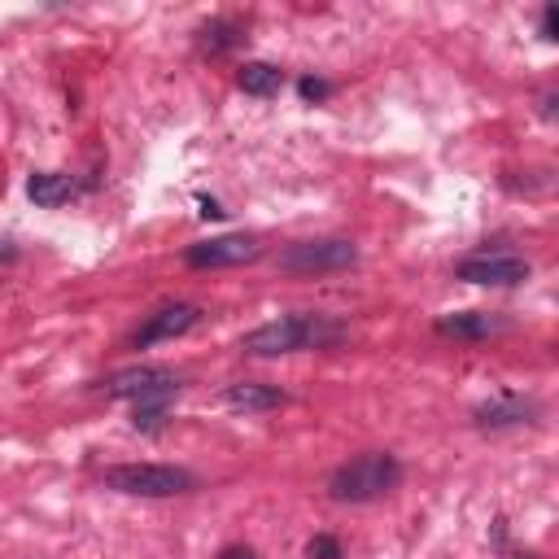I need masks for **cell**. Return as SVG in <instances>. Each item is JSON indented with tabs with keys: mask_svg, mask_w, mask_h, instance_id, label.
Here are the masks:
<instances>
[{
	"mask_svg": "<svg viewBox=\"0 0 559 559\" xmlns=\"http://www.w3.org/2000/svg\"><path fill=\"white\" fill-rule=\"evenodd\" d=\"M341 337H346V324H337L328 315H284L249 332L241 350L254 354V359H280V354H297V350H328Z\"/></svg>",
	"mask_w": 559,
	"mask_h": 559,
	"instance_id": "1",
	"label": "cell"
},
{
	"mask_svg": "<svg viewBox=\"0 0 559 559\" xmlns=\"http://www.w3.org/2000/svg\"><path fill=\"white\" fill-rule=\"evenodd\" d=\"M402 485V463L385 450H372V455H359L350 463H341L328 481V494L337 503H376V498L394 494Z\"/></svg>",
	"mask_w": 559,
	"mask_h": 559,
	"instance_id": "2",
	"label": "cell"
},
{
	"mask_svg": "<svg viewBox=\"0 0 559 559\" xmlns=\"http://www.w3.org/2000/svg\"><path fill=\"white\" fill-rule=\"evenodd\" d=\"M105 490L132 498H175L193 490V477L171 463H118V468H105Z\"/></svg>",
	"mask_w": 559,
	"mask_h": 559,
	"instance_id": "3",
	"label": "cell"
},
{
	"mask_svg": "<svg viewBox=\"0 0 559 559\" xmlns=\"http://www.w3.org/2000/svg\"><path fill=\"white\" fill-rule=\"evenodd\" d=\"M359 263V245L328 236V241H297L289 249H280L276 267L284 276H328V271H350Z\"/></svg>",
	"mask_w": 559,
	"mask_h": 559,
	"instance_id": "4",
	"label": "cell"
},
{
	"mask_svg": "<svg viewBox=\"0 0 559 559\" xmlns=\"http://www.w3.org/2000/svg\"><path fill=\"white\" fill-rule=\"evenodd\" d=\"M180 389V380L175 372H166V367H127V372H114L105 380V394L110 398H127V402H171V394Z\"/></svg>",
	"mask_w": 559,
	"mask_h": 559,
	"instance_id": "5",
	"label": "cell"
},
{
	"mask_svg": "<svg viewBox=\"0 0 559 559\" xmlns=\"http://www.w3.org/2000/svg\"><path fill=\"white\" fill-rule=\"evenodd\" d=\"M459 280L468 284H490V289H511V284H525L529 280V263L520 254H472L463 258V263L455 267Z\"/></svg>",
	"mask_w": 559,
	"mask_h": 559,
	"instance_id": "6",
	"label": "cell"
},
{
	"mask_svg": "<svg viewBox=\"0 0 559 559\" xmlns=\"http://www.w3.org/2000/svg\"><path fill=\"white\" fill-rule=\"evenodd\" d=\"M263 254V245L254 236H214V241H197L184 249V263L197 271H214V267H241L254 263Z\"/></svg>",
	"mask_w": 559,
	"mask_h": 559,
	"instance_id": "7",
	"label": "cell"
},
{
	"mask_svg": "<svg viewBox=\"0 0 559 559\" xmlns=\"http://www.w3.org/2000/svg\"><path fill=\"white\" fill-rule=\"evenodd\" d=\"M533 420H538V402L520 398V394L490 398L472 411V424L477 428H516V424H533Z\"/></svg>",
	"mask_w": 559,
	"mask_h": 559,
	"instance_id": "8",
	"label": "cell"
},
{
	"mask_svg": "<svg viewBox=\"0 0 559 559\" xmlns=\"http://www.w3.org/2000/svg\"><path fill=\"white\" fill-rule=\"evenodd\" d=\"M197 319H201V311H197L193 302L166 306V311H158L145 328L136 332V346H158V341H175V337H184L188 328H197Z\"/></svg>",
	"mask_w": 559,
	"mask_h": 559,
	"instance_id": "9",
	"label": "cell"
},
{
	"mask_svg": "<svg viewBox=\"0 0 559 559\" xmlns=\"http://www.w3.org/2000/svg\"><path fill=\"white\" fill-rule=\"evenodd\" d=\"M507 328V319L485 315V311H459L437 319V337H455V341H490Z\"/></svg>",
	"mask_w": 559,
	"mask_h": 559,
	"instance_id": "10",
	"label": "cell"
},
{
	"mask_svg": "<svg viewBox=\"0 0 559 559\" xmlns=\"http://www.w3.org/2000/svg\"><path fill=\"white\" fill-rule=\"evenodd\" d=\"M232 411H276L284 407V389L276 385H258V380H241V385H232L228 394H223Z\"/></svg>",
	"mask_w": 559,
	"mask_h": 559,
	"instance_id": "11",
	"label": "cell"
},
{
	"mask_svg": "<svg viewBox=\"0 0 559 559\" xmlns=\"http://www.w3.org/2000/svg\"><path fill=\"white\" fill-rule=\"evenodd\" d=\"M75 193H79V184L62 171H40V175H31V184H27V197L35 206H62V201H70Z\"/></svg>",
	"mask_w": 559,
	"mask_h": 559,
	"instance_id": "12",
	"label": "cell"
},
{
	"mask_svg": "<svg viewBox=\"0 0 559 559\" xmlns=\"http://www.w3.org/2000/svg\"><path fill=\"white\" fill-rule=\"evenodd\" d=\"M236 83H241V92H249V97H276L284 75L271 62H245L241 75H236Z\"/></svg>",
	"mask_w": 559,
	"mask_h": 559,
	"instance_id": "13",
	"label": "cell"
},
{
	"mask_svg": "<svg viewBox=\"0 0 559 559\" xmlns=\"http://www.w3.org/2000/svg\"><path fill=\"white\" fill-rule=\"evenodd\" d=\"M132 424L140 428V433H158V428L166 424V402H162V398H153V402H136Z\"/></svg>",
	"mask_w": 559,
	"mask_h": 559,
	"instance_id": "14",
	"label": "cell"
},
{
	"mask_svg": "<svg viewBox=\"0 0 559 559\" xmlns=\"http://www.w3.org/2000/svg\"><path fill=\"white\" fill-rule=\"evenodd\" d=\"M236 40H241V35H236V27H232V22H214V27H206V49H210V53H223V49H232Z\"/></svg>",
	"mask_w": 559,
	"mask_h": 559,
	"instance_id": "15",
	"label": "cell"
},
{
	"mask_svg": "<svg viewBox=\"0 0 559 559\" xmlns=\"http://www.w3.org/2000/svg\"><path fill=\"white\" fill-rule=\"evenodd\" d=\"M306 559H346V555H341V542H337V538L319 533V538L306 542Z\"/></svg>",
	"mask_w": 559,
	"mask_h": 559,
	"instance_id": "16",
	"label": "cell"
},
{
	"mask_svg": "<svg viewBox=\"0 0 559 559\" xmlns=\"http://www.w3.org/2000/svg\"><path fill=\"white\" fill-rule=\"evenodd\" d=\"M297 92H302L306 101H324L332 92V83L328 79H302V83H297Z\"/></svg>",
	"mask_w": 559,
	"mask_h": 559,
	"instance_id": "17",
	"label": "cell"
},
{
	"mask_svg": "<svg viewBox=\"0 0 559 559\" xmlns=\"http://www.w3.org/2000/svg\"><path fill=\"white\" fill-rule=\"evenodd\" d=\"M542 35L555 40V5H546V14H542Z\"/></svg>",
	"mask_w": 559,
	"mask_h": 559,
	"instance_id": "18",
	"label": "cell"
},
{
	"mask_svg": "<svg viewBox=\"0 0 559 559\" xmlns=\"http://www.w3.org/2000/svg\"><path fill=\"white\" fill-rule=\"evenodd\" d=\"M219 559H258V555L249 551V546H228V551H223Z\"/></svg>",
	"mask_w": 559,
	"mask_h": 559,
	"instance_id": "19",
	"label": "cell"
},
{
	"mask_svg": "<svg viewBox=\"0 0 559 559\" xmlns=\"http://www.w3.org/2000/svg\"><path fill=\"white\" fill-rule=\"evenodd\" d=\"M201 214H206V219H223V206H219V201H201Z\"/></svg>",
	"mask_w": 559,
	"mask_h": 559,
	"instance_id": "20",
	"label": "cell"
},
{
	"mask_svg": "<svg viewBox=\"0 0 559 559\" xmlns=\"http://www.w3.org/2000/svg\"><path fill=\"white\" fill-rule=\"evenodd\" d=\"M18 258V249H14V241H0V263H14Z\"/></svg>",
	"mask_w": 559,
	"mask_h": 559,
	"instance_id": "21",
	"label": "cell"
}]
</instances>
